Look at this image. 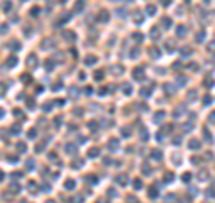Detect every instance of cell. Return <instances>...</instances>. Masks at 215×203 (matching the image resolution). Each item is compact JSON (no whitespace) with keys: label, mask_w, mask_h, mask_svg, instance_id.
I'll return each mask as SVG.
<instances>
[{"label":"cell","mask_w":215,"mask_h":203,"mask_svg":"<svg viewBox=\"0 0 215 203\" xmlns=\"http://www.w3.org/2000/svg\"><path fill=\"white\" fill-rule=\"evenodd\" d=\"M36 189H38V187H36V183H34V182H31V183H29V191H31V192H34Z\"/></svg>","instance_id":"obj_4"},{"label":"cell","mask_w":215,"mask_h":203,"mask_svg":"<svg viewBox=\"0 0 215 203\" xmlns=\"http://www.w3.org/2000/svg\"><path fill=\"white\" fill-rule=\"evenodd\" d=\"M16 65V58H9V67H14Z\"/></svg>","instance_id":"obj_5"},{"label":"cell","mask_w":215,"mask_h":203,"mask_svg":"<svg viewBox=\"0 0 215 203\" xmlns=\"http://www.w3.org/2000/svg\"><path fill=\"white\" fill-rule=\"evenodd\" d=\"M11 133H14V135H16V133H20V126H13V131Z\"/></svg>","instance_id":"obj_7"},{"label":"cell","mask_w":215,"mask_h":203,"mask_svg":"<svg viewBox=\"0 0 215 203\" xmlns=\"http://www.w3.org/2000/svg\"><path fill=\"white\" fill-rule=\"evenodd\" d=\"M47 203H56V201H52V200H49V201H47Z\"/></svg>","instance_id":"obj_12"},{"label":"cell","mask_w":215,"mask_h":203,"mask_svg":"<svg viewBox=\"0 0 215 203\" xmlns=\"http://www.w3.org/2000/svg\"><path fill=\"white\" fill-rule=\"evenodd\" d=\"M74 185H75V183H74V180H66V182H65V187H66L68 191H70V189H74Z\"/></svg>","instance_id":"obj_1"},{"label":"cell","mask_w":215,"mask_h":203,"mask_svg":"<svg viewBox=\"0 0 215 203\" xmlns=\"http://www.w3.org/2000/svg\"><path fill=\"white\" fill-rule=\"evenodd\" d=\"M16 146H18V151H25V144H16Z\"/></svg>","instance_id":"obj_8"},{"label":"cell","mask_w":215,"mask_h":203,"mask_svg":"<svg viewBox=\"0 0 215 203\" xmlns=\"http://www.w3.org/2000/svg\"><path fill=\"white\" fill-rule=\"evenodd\" d=\"M95 58H93V56H88V58H86V61H84V63H86V65H93V63H95Z\"/></svg>","instance_id":"obj_2"},{"label":"cell","mask_w":215,"mask_h":203,"mask_svg":"<svg viewBox=\"0 0 215 203\" xmlns=\"http://www.w3.org/2000/svg\"><path fill=\"white\" fill-rule=\"evenodd\" d=\"M2 115H4V110H0V119H2Z\"/></svg>","instance_id":"obj_10"},{"label":"cell","mask_w":215,"mask_h":203,"mask_svg":"<svg viewBox=\"0 0 215 203\" xmlns=\"http://www.w3.org/2000/svg\"><path fill=\"white\" fill-rule=\"evenodd\" d=\"M95 79H102V72H97L95 74Z\"/></svg>","instance_id":"obj_9"},{"label":"cell","mask_w":215,"mask_h":203,"mask_svg":"<svg viewBox=\"0 0 215 203\" xmlns=\"http://www.w3.org/2000/svg\"><path fill=\"white\" fill-rule=\"evenodd\" d=\"M2 178H4V173H0V180H2Z\"/></svg>","instance_id":"obj_11"},{"label":"cell","mask_w":215,"mask_h":203,"mask_svg":"<svg viewBox=\"0 0 215 203\" xmlns=\"http://www.w3.org/2000/svg\"><path fill=\"white\" fill-rule=\"evenodd\" d=\"M109 147L111 149H117V140H109Z\"/></svg>","instance_id":"obj_6"},{"label":"cell","mask_w":215,"mask_h":203,"mask_svg":"<svg viewBox=\"0 0 215 203\" xmlns=\"http://www.w3.org/2000/svg\"><path fill=\"white\" fill-rule=\"evenodd\" d=\"M88 155H90V156H97V155H99V149H97V147H93V149L88 151Z\"/></svg>","instance_id":"obj_3"}]
</instances>
